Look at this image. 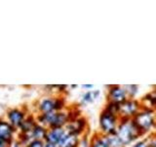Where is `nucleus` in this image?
Returning <instances> with one entry per match:
<instances>
[{
    "mask_svg": "<svg viewBox=\"0 0 156 147\" xmlns=\"http://www.w3.org/2000/svg\"><path fill=\"white\" fill-rule=\"evenodd\" d=\"M81 136L75 134H71L69 131H66V135L58 144V147H78L80 143Z\"/></svg>",
    "mask_w": 156,
    "mask_h": 147,
    "instance_id": "obj_13",
    "label": "nucleus"
},
{
    "mask_svg": "<svg viewBox=\"0 0 156 147\" xmlns=\"http://www.w3.org/2000/svg\"><path fill=\"white\" fill-rule=\"evenodd\" d=\"M74 118L68 110L55 111L46 114H38L36 116V120L38 124H40L47 129L52 127H66V126Z\"/></svg>",
    "mask_w": 156,
    "mask_h": 147,
    "instance_id": "obj_1",
    "label": "nucleus"
},
{
    "mask_svg": "<svg viewBox=\"0 0 156 147\" xmlns=\"http://www.w3.org/2000/svg\"><path fill=\"white\" fill-rule=\"evenodd\" d=\"M155 89H156V87H155Z\"/></svg>",
    "mask_w": 156,
    "mask_h": 147,
    "instance_id": "obj_27",
    "label": "nucleus"
},
{
    "mask_svg": "<svg viewBox=\"0 0 156 147\" xmlns=\"http://www.w3.org/2000/svg\"><path fill=\"white\" fill-rule=\"evenodd\" d=\"M46 144L45 140H39V139H32L24 147H44Z\"/></svg>",
    "mask_w": 156,
    "mask_h": 147,
    "instance_id": "obj_22",
    "label": "nucleus"
},
{
    "mask_svg": "<svg viewBox=\"0 0 156 147\" xmlns=\"http://www.w3.org/2000/svg\"><path fill=\"white\" fill-rule=\"evenodd\" d=\"M44 147H58V145H55V144H51V143H47L46 142V144Z\"/></svg>",
    "mask_w": 156,
    "mask_h": 147,
    "instance_id": "obj_26",
    "label": "nucleus"
},
{
    "mask_svg": "<svg viewBox=\"0 0 156 147\" xmlns=\"http://www.w3.org/2000/svg\"><path fill=\"white\" fill-rule=\"evenodd\" d=\"M105 138H106V141H107V143H108L109 147H125L116 134H111L108 135H105Z\"/></svg>",
    "mask_w": 156,
    "mask_h": 147,
    "instance_id": "obj_18",
    "label": "nucleus"
},
{
    "mask_svg": "<svg viewBox=\"0 0 156 147\" xmlns=\"http://www.w3.org/2000/svg\"><path fill=\"white\" fill-rule=\"evenodd\" d=\"M107 102L114 103V104L120 105L127 99H129L127 92L123 85H110L107 90Z\"/></svg>",
    "mask_w": 156,
    "mask_h": 147,
    "instance_id": "obj_7",
    "label": "nucleus"
},
{
    "mask_svg": "<svg viewBox=\"0 0 156 147\" xmlns=\"http://www.w3.org/2000/svg\"><path fill=\"white\" fill-rule=\"evenodd\" d=\"M28 114L23 109H20V108H12L9 109L6 113V120L11 124L17 130L20 129L22 126L23 121Z\"/></svg>",
    "mask_w": 156,
    "mask_h": 147,
    "instance_id": "obj_9",
    "label": "nucleus"
},
{
    "mask_svg": "<svg viewBox=\"0 0 156 147\" xmlns=\"http://www.w3.org/2000/svg\"><path fill=\"white\" fill-rule=\"evenodd\" d=\"M82 89H84L85 91H88V90H92V89H94V85H82L80 86Z\"/></svg>",
    "mask_w": 156,
    "mask_h": 147,
    "instance_id": "obj_23",
    "label": "nucleus"
},
{
    "mask_svg": "<svg viewBox=\"0 0 156 147\" xmlns=\"http://www.w3.org/2000/svg\"><path fill=\"white\" fill-rule=\"evenodd\" d=\"M47 131L48 129L46 126H44L40 124H37L35 125V126L33 127L32 130L27 134L30 137V139H39V140H45V137L47 134Z\"/></svg>",
    "mask_w": 156,
    "mask_h": 147,
    "instance_id": "obj_14",
    "label": "nucleus"
},
{
    "mask_svg": "<svg viewBox=\"0 0 156 147\" xmlns=\"http://www.w3.org/2000/svg\"><path fill=\"white\" fill-rule=\"evenodd\" d=\"M16 131V127H14L6 119H0V137L7 141L9 144H13L15 141Z\"/></svg>",
    "mask_w": 156,
    "mask_h": 147,
    "instance_id": "obj_10",
    "label": "nucleus"
},
{
    "mask_svg": "<svg viewBox=\"0 0 156 147\" xmlns=\"http://www.w3.org/2000/svg\"><path fill=\"white\" fill-rule=\"evenodd\" d=\"M37 124V120H36V116H33L31 114H28L26 118V120L23 121L22 126H20V132H23V134H29L35 125Z\"/></svg>",
    "mask_w": 156,
    "mask_h": 147,
    "instance_id": "obj_15",
    "label": "nucleus"
},
{
    "mask_svg": "<svg viewBox=\"0 0 156 147\" xmlns=\"http://www.w3.org/2000/svg\"><path fill=\"white\" fill-rule=\"evenodd\" d=\"M66 100L62 96H47L43 97L37 103L38 114H46L55 111L65 110Z\"/></svg>",
    "mask_w": 156,
    "mask_h": 147,
    "instance_id": "obj_5",
    "label": "nucleus"
},
{
    "mask_svg": "<svg viewBox=\"0 0 156 147\" xmlns=\"http://www.w3.org/2000/svg\"><path fill=\"white\" fill-rule=\"evenodd\" d=\"M140 102L143 104V108H147V109L156 112V89L149 92L147 95H145Z\"/></svg>",
    "mask_w": 156,
    "mask_h": 147,
    "instance_id": "obj_17",
    "label": "nucleus"
},
{
    "mask_svg": "<svg viewBox=\"0 0 156 147\" xmlns=\"http://www.w3.org/2000/svg\"><path fill=\"white\" fill-rule=\"evenodd\" d=\"M150 144L151 147H156V136H154L153 134H151L150 136Z\"/></svg>",
    "mask_w": 156,
    "mask_h": 147,
    "instance_id": "obj_25",
    "label": "nucleus"
},
{
    "mask_svg": "<svg viewBox=\"0 0 156 147\" xmlns=\"http://www.w3.org/2000/svg\"><path fill=\"white\" fill-rule=\"evenodd\" d=\"M87 120L84 117L77 116L74 119H72L66 126V130L71 134H75L79 136H83L86 134L87 131Z\"/></svg>",
    "mask_w": 156,
    "mask_h": 147,
    "instance_id": "obj_8",
    "label": "nucleus"
},
{
    "mask_svg": "<svg viewBox=\"0 0 156 147\" xmlns=\"http://www.w3.org/2000/svg\"><path fill=\"white\" fill-rule=\"evenodd\" d=\"M143 109L140 100L136 98H129L119 105V118L120 119H134L136 114Z\"/></svg>",
    "mask_w": 156,
    "mask_h": 147,
    "instance_id": "obj_6",
    "label": "nucleus"
},
{
    "mask_svg": "<svg viewBox=\"0 0 156 147\" xmlns=\"http://www.w3.org/2000/svg\"><path fill=\"white\" fill-rule=\"evenodd\" d=\"M119 116L105 110L104 108L99 117V132L104 135L115 134L119 125Z\"/></svg>",
    "mask_w": 156,
    "mask_h": 147,
    "instance_id": "obj_4",
    "label": "nucleus"
},
{
    "mask_svg": "<svg viewBox=\"0 0 156 147\" xmlns=\"http://www.w3.org/2000/svg\"><path fill=\"white\" fill-rule=\"evenodd\" d=\"M125 90L127 92L128 98H136V96L139 93V86L135 85H123Z\"/></svg>",
    "mask_w": 156,
    "mask_h": 147,
    "instance_id": "obj_19",
    "label": "nucleus"
},
{
    "mask_svg": "<svg viewBox=\"0 0 156 147\" xmlns=\"http://www.w3.org/2000/svg\"><path fill=\"white\" fill-rule=\"evenodd\" d=\"M131 147H151L150 144V137H144V138H140L136 142L132 144Z\"/></svg>",
    "mask_w": 156,
    "mask_h": 147,
    "instance_id": "obj_20",
    "label": "nucleus"
},
{
    "mask_svg": "<svg viewBox=\"0 0 156 147\" xmlns=\"http://www.w3.org/2000/svg\"><path fill=\"white\" fill-rule=\"evenodd\" d=\"M101 96V90L100 89H92L85 91L80 97V104L83 106H87L93 104L96 102Z\"/></svg>",
    "mask_w": 156,
    "mask_h": 147,
    "instance_id": "obj_12",
    "label": "nucleus"
},
{
    "mask_svg": "<svg viewBox=\"0 0 156 147\" xmlns=\"http://www.w3.org/2000/svg\"><path fill=\"white\" fill-rule=\"evenodd\" d=\"M115 134L125 147L132 145L134 142L140 139V137L143 136V134L136 126L133 119H120Z\"/></svg>",
    "mask_w": 156,
    "mask_h": 147,
    "instance_id": "obj_2",
    "label": "nucleus"
},
{
    "mask_svg": "<svg viewBox=\"0 0 156 147\" xmlns=\"http://www.w3.org/2000/svg\"><path fill=\"white\" fill-rule=\"evenodd\" d=\"M12 144H9L7 141H5L3 138L0 137V147H11Z\"/></svg>",
    "mask_w": 156,
    "mask_h": 147,
    "instance_id": "obj_24",
    "label": "nucleus"
},
{
    "mask_svg": "<svg viewBox=\"0 0 156 147\" xmlns=\"http://www.w3.org/2000/svg\"><path fill=\"white\" fill-rule=\"evenodd\" d=\"M89 147H109L107 143L105 135L100 134L99 131L92 135L90 138V146Z\"/></svg>",
    "mask_w": 156,
    "mask_h": 147,
    "instance_id": "obj_16",
    "label": "nucleus"
},
{
    "mask_svg": "<svg viewBox=\"0 0 156 147\" xmlns=\"http://www.w3.org/2000/svg\"><path fill=\"white\" fill-rule=\"evenodd\" d=\"M66 127H52V129H48L47 134L45 137V142L51 144L58 145L63 138V136L66 134Z\"/></svg>",
    "mask_w": 156,
    "mask_h": 147,
    "instance_id": "obj_11",
    "label": "nucleus"
},
{
    "mask_svg": "<svg viewBox=\"0 0 156 147\" xmlns=\"http://www.w3.org/2000/svg\"><path fill=\"white\" fill-rule=\"evenodd\" d=\"M105 109L107 110V111H109V112H111V113H113V114H115L117 116H119V105L114 104V103L106 102Z\"/></svg>",
    "mask_w": 156,
    "mask_h": 147,
    "instance_id": "obj_21",
    "label": "nucleus"
},
{
    "mask_svg": "<svg viewBox=\"0 0 156 147\" xmlns=\"http://www.w3.org/2000/svg\"><path fill=\"white\" fill-rule=\"evenodd\" d=\"M133 121L143 135L149 132L151 134L156 129V112L147 108H143Z\"/></svg>",
    "mask_w": 156,
    "mask_h": 147,
    "instance_id": "obj_3",
    "label": "nucleus"
}]
</instances>
